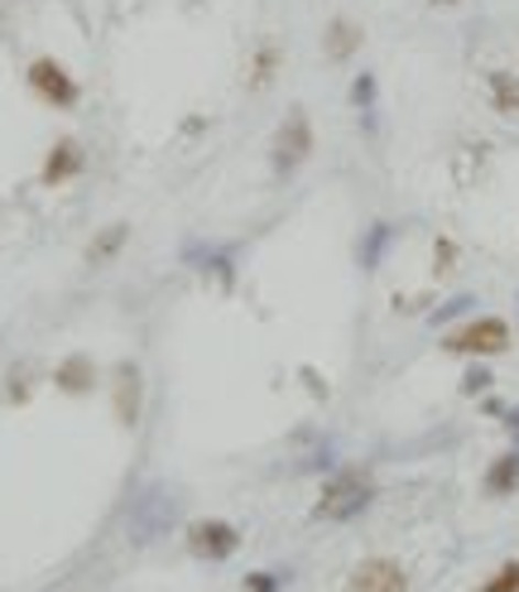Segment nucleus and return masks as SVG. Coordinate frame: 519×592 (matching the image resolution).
I'll return each mask as SVG.
<instances>
[{
    "label": "nucleus",
    "mask_w": 519,
    "mask_h": 592,
    "mask_svg": "<svg viewBox=\"0 0 519 592\" xmlns=\"http://www.w3.org/2000/svg\"><path fill=\"white\" fill-rule=\"evenodd\" d=\"M433 6H452V0H433Z\"/></svg>",
    "instance_id": "nucleus-18"
},
{
    "label": "nucleus",
    "mask_w": 519,
    "mask_h": 592,
    "mask_svg": "<svg viewBox=\"0 0 519 592\" xmlns=\"http://www.w3.org/2000/svg\"><path fill=\"white\" fill-rule=\"evenodd\" d=\"M236 545H241V535H236V525H226V520H197L188 530V549L197 559H231Z\"/></svg>",
    "instance_id": "nucleus-5"
},
{
    "label": "nucleus",
    "mask_w": 519,
    "mask_h": 592,
    "mask_svg": "<svg viewBox=\"0 0 519 592\" xmlns=\"http://www.w3.org/2000/svg\"><path fill=\"white\" fill-rule=\"evenodd\" d=\"M246 592H279V578L274 573H250L246 578Z\"/></svg>",
    "instance_id": "nucleus-14"
},
{
    "label": "nucleus",
    "mask_w": 519,
    "mask_h": 592,
    "mask_svg": "<svg viewBox=\"0 0 519 592\" xmlns=\"http://www.w3.org/2000/svg\"><path fill=\"white\" fill-rule=\"evenodd\" d=\"M352 49H356V30H352V24H332V30H327V54L346 58Z\"/></svg>",
    "instance_id": "nucleus-12"
},
{
    "label": "nucleus",
    "mask_w": 519,
    "mask_h": 592,
    "mask_svg": "<svg viewBox=\"0 0 519 592\" xmlns=\"http://www.w3.org/2000/svg\"><path fill=\"white\" fill-rule=\"evenodd\" d=\"M443 347L462 352V357H500L510 347V327H505V319H472L467 327L447 333Z\"/></svg>",
    "instance_id": "nucleus-2"
},
{
    "label": "nucleus",
    "mask_w": 519,
    "mask_h": 592,
    "mask_svg": "<svg viewBox=\"0 0 519 592\" xmlns=\"http://www.w3.org/2000/svg\"><path fill=\"white\" fill-rule=\"evenodd\" d=\"M486 492H490V496H515V492H519V453H505V458H496V463H490Z\"/></svg>",
    "instance_id": "nucleus-8"
},
{
    "label": "nucleus",
    "mask_w": 519,
    "mask_h": 592,
    "mask_svg": "<svg viewBox=\"0 0 519 592\" xmlns=\"http://www.w3.org/2000/svg\"><path fill=\"white\" fill-rule=\"evenodd\" d=\"M486 386H490V376H486V372H472V376H467V390H472V395H476V390H486Z\"/></svg>",
    "instance_id": "nucleus-16"
},
{
    "label": "nucleus",
    "mask_w": 519,
    "mask_h": 592,
    "mask_svg": "<svg viewBox=\"0 0 519 592\" xmlns=\"http://www.w3.org/2000/svg\"><path fill=\"white\" fill-rule=\"evenodd\" d=\"M515 429H519V415H515Z\"/></svg>",
    "instance_id": "nucleus-19"
},
{
    "label": "nucleus",
    "mask_w": 519,
    "mask_h": 592,
    "mask_svg": "<svg viewBox=\"0 0 519 592\" xmlns=\"http://www.w3.org/2000/svg\"><path fill=\"white\" fill-rule=\"evenodd\" d=\"M309 154H313V126H309V116L294 107L274 136V174H294Z\"/></svg>",
    "instance_id": "nucleus-3"
},
{
    "label": "nucleus",
    "mask_w": 519,
    "mask_h": 592,
    "mask_svg": "<svg viewBox=\"0 0 519 592\" xmlns=\"http://www.w3.org/2000/svg\"><path fill=\"white\" fill-rule=\"evenodd\" d=\"M346 592H409V573L394 559H361L346 578Z\"/></svg>",
    "instance_id": "nucleus-4"
},
{
    "label": "nucleus",
    "mask_w": 519,
    "mask_h": 592,
    "mask_svg": "<svg viewBox=\"0 0 519 592\" xmlns=\"http://www.w3.org/2000/svg\"><path fill=\"white\" fill-rule=\"evenodd\" d=\"M490 101H496L505 116H519V77H510V73H490Z\"/></svg>",
    "instance_id": "nucleus-9"
},
{
    "label": "nucleus",
    "mask_w": 519,
    "mask_h": 592,
    "mask_svg": "<svg viewBox=\"0 0 519 592\" xmlns=\"http://www.w3.org/2000/svg\"><path fill=\"white\" fill-rule=\"evenodd\" d=\"M58 386H63V390H87V386H91V362H87V357L63 362V366H58Z\"/></svg>",
    "instance_id": "nucleus-10"
},
{
    "label": "nucleus",
    "mask_w": 519,
    "mask_h": 592,
    "mask_svg": "<svg viewBox=\"0 0 519 592\" xmlns=\"http://www.w3.org/2000/svg\"><path fill=\"white\" fill-rule=\"evenodd\" d=\"M121 236H126V227H111V236H101V241H97V251H91V256H106V251H116V246H121Z\"/></svg>",
    "instance_id": "nucleus-15"
},
{
    "label": "nucleus",
    "mask_w": 519,
    "mask_h": 592,
    "mask_svg": "<svg viewBox=\"0 0 519 592\" xmlns=\"http://www.w3.org/2000/svg\"><path fill=\"white\" fill-rule=\"evenodd\" d=\"M370 502H376V482H370L361 467H342L337 477L323 486V496H317V516L323 520H352V516H361Z\"/></svg>",
    "instance_id": "nucleus-1"
},
{
    "label": "nucleus",
    "mask_w": 519,
    "mask_h": 592,
    "mask_svg": "<svg viewBox=\"0 0 519 592\" xmlns=\"http://www.w3.org/2000/svg\"><path fill=\"white\" fill-rule=\"evenodd\" d=\"M476 592H519V559L500 563V569L490 573V578H486V583L476 588Z\"/></svg>",
    "instance_id": "nucleus-11"
},
{
    "label": "nucleus",
    "mask_w": 519,
    "mask_h": 592,
    "mask_svg": "<svg viewBox=\"0 0 519 592\" xmlns=\"http://www.w3.org/2000/svg\"><path fill=\"white\" fill-rule=\"evenodd\" d=\"M121 419L136 424V366H121Z\"/></svg>",
    "instance_id": "nucleus-13"
},
{
    "label": "nucleus",
    "mask_w": 519,
    "mask_h": 592,
    "mask_svg": "<svg viewBox=\"0 0 519 592\" xmlns=\"http://www.w3.org/2000/svg\"><path fill=\"white\" fill-rule=\"evenodd\" d=\"M30 87H34L44 101H53V107H73V101H77V83H73V77L63 73L53 58L30 63Z\"/></svg>",
    "instance_id": "nucleus-6"
},
{
    "label": "nucleus",
    "mask_w": 519,
    "mask_h": 592,
    "mask_svg": "<svg viewBox=\"0 0 519 592\" xmlns=\"http://www.w3.org/2000/svg\"><path fill=\"white\" fill-rule=\"evenodd\" d=\"M77 169H83V150H77L73 140H58L53 154H48V164H44V183H63V179H73Z\"/></svg>",
    "instance_id": "nucleus-7"
},
{
    "label": "nucleus",
    "mask_w": 519,
    "mask_h": 592,
    "mask_svg": "<svg viewBox=\"0 0 519 592\" xmlns=\"http://www.w3.org/2000/svg\"><path fill=\"white\" fill-rule=\"evenodd\" d=\"M370 92H376V83H370V77H361V83H356V101H361V107L370 101Z\"/></svg>",
    "instance_id": "nucleus-17"
}]
</instances>
